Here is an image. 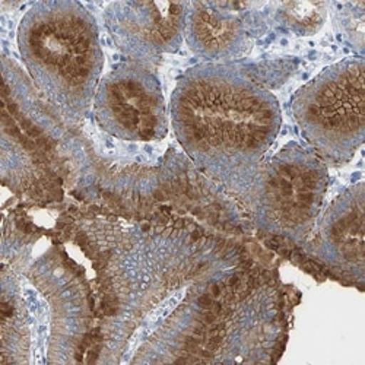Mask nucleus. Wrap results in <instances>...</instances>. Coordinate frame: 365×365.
Returning a JSON list of instances; mask_svg holds the SVG:
<instances>
[{
  "instance_id": "f257e3e1",
  "label": "nucleus",
  "mask_w": 365,
  "mask_h": 365,
  "mask_svg": "<svg viewBox=\"0 0 365 365\" xmlns=\"http://www.w3.org/2000/svg\"><path fill=\"white\" fill-rule=\"evenodd\" d=\"M65 225L97 273L94 362H177L231 278L255 263L237 238L165 212Z\"/></svg>"
},
{
  "instance_id": "f03ea898",
  "label": "nucleus",
  "mask_w": 365,
  "mask_h": 365,
  "mask_svg": "<svg viewBox=\"0 0 365 365\" xmlns=\"http://www.w3.org/2000/svg\"><path fill=\"white\" fill-rule=\"evenodd\" d=\"M170 115L195 167L245 205L282 123L272 91L245 66L206 62L178 79Z\"/></svg>"
},
{
  "instance_id": "7ed1b4c3",
  "label": "nucleus",
  "mask_w": 365,
  "mask_h": 365,
  "mask_svg": "<svg viewBox=\"0 0 365 365\" xmlns=\"http://www.w3.org/2000/svg\"><path fill=\"white\" fill-rule=\"evenodd\" d=\"M18 50L29 79L69 125L93 108L104 56L98 25L73 0H46L26 11L18 26Z\"/></svg>"
},
{
  "instance_id": "20e7f679",
  "label": "nucleus",
  "mask_w": 365,
  "mask_h": 365,
  "mask_svg": "<svg viewBox=\"0 0 365 365\" xmlns=\"http://www.w3.org/2000/svg\"><path fill=\"white\" fill-rule=\"evenodd\" d=\"M326 163L312 148L289 142L266 158L245 203L259 234L301 250L320 217Z\"/></svg>"
},
{
  "instance_id": "39448f33",
  "label": "nucleus",
  "mask_w": 365,
  "mask_h": 365,
  "mask_svg": "<svg viewBox=\"0 0 365 365\" xmlns=\"http://www.w3.org/2000/svg\"><path fill=\"white\" fill-rule=\"evenodd\" d=\"M364 57H348L301 86L291 101L304 139L324 163L345 164L364 143Z\"/></svg>"
},
{
  "instance_id": "423d86ee",
  "label": "nucleus",
  "mask_w": 365,
  "mask_h": 365,
  "mask_svg": "<svg viewBox=\"0 0 365 365\" xmlns=\"http://www.w3.org/2000/svg\"><path fill=\"white\" fill-rule=\"evenodd\" d=\"M34 241H22L2 250L46 298L50 310L47 362H79L91 348L97 326L96 302L83 270L56 242L40 257L29 260Z\"/></svg>"
},
{
  "instance_id": "0eeeda50",
  "label": "nucleus",
  "mask_w": 365,
  "mask_h": 365,
  "mask_svg": "<svg viewBox=\"0 0 365 365\" xmlns=\"http://www.w3.org/2000/svg\"><path fill=\"white\" fill-rule=\"evenodd\" d=\"M93 110L98 126L121 140L155 142L168 132L167 106L157 75L132 60L100 81Z\"/></svg>"
},
{
  "instance_id": "6e6552de",
  "label": "nucleus",
  "mask_w": 365,
  "mask_h": 365,
  "mask_svg": "<svg viewBox=\"0 0 365 365\" xmlns=\"http://www.w3.org/2000/svg\"><path fill=\"white\" fill-rule=\"evenodd\" d=\"M319 272L362 289L364 269V182L346 189L319 217L301 249Z\"/></svg>"
},
{
  "instance_id": "1a4fd4ad",
  "label": "nucleus",
  "mask_w": 365,
  "mask_h": 365,
  "mask_svg": "<svg viewBox=\"0 0 365 365\" xmlns=\"http://www.w3.org/2000/svg\"><path fill=\"white\" fill-rule=\"evenodd\" d=\"M189 2H113L104 24L117 48L129 60L152 66L185 40Z\"/></svg>"
},
{
  "instance_id": "9d476101",
  "label": "nucleus",
  "mask_w": 365,
  "mask_h": 365,
  "mask_svg": "<svg viewBox=\"0 0 365 365\" xmlns=\"http://www.w3.org/2000/svg\"><path fill=\"white\" fill-rule=\"evenodd\" d=\"M2 180L21 199L31 203L62 200L63 180L43 148L29 136L4 107Z\"/></svg>"
},
{
  "instance_id": "9b49d317",
  "label": "nucleus",
  "mask_w": 365,
  "mask_h": 365,
  "mask_svg": "<svg viewBox=\"0 0 365 365\" xmlns=\"http://www.w3.org/2000/svg\"><path fill=\"white\" fill-rule=\"evenodd\" d=\"M249 4L189 2L185 38L207 63H231L252 48L246 8Z\"/></svg>"
},
{
  "instance_id": "f8f14e48",
  "label": "nucleus",
  "mask_w": 365,
  "mask_h": 365,
  "mask_svg": "<svg viewBox=\"0 0 365 365\" xmlns=\"http://www.w3.org/2000/svg\"><path fill=\"white\" fill-rule=\"evenodd\" d=\"M21 272L9 262L2 263V359L0 364L29 362L28 310L22 297Z\"/></svg>"
},
{
  "instance_id": "ddd939ff",
  "label": "nucleus",
  "mask_w": 365,
  "mask_h": 365,
  "mask_svg": "<svg viewBox=\"0 0 365 365\" xmlns=\"http://www.w3.org/2000/svg\"><path fill=\"white\" fill-rule=\"evenodd\" d=\"M330 5L326 2H282L277 5L275 19L298 37L317 34L326 24Z\"/></svg>"
},
{
  "instance_id": "4468645a",
  "label": "nucleus",
  "mask_w": 365,
  "mask_h": 365,
  "mask_svg": "<svg viewBox=\"0 0 365 365\" xmlns=\"http://www.w3.org/2000/svg\"><path fill=\"white\" fill-rule=\"evenodd\" d=\"M334 22L339 26L342 36L358 50L364 48V9L365 2H351L336 5Z\"/></svg>"
}]
</instances>
